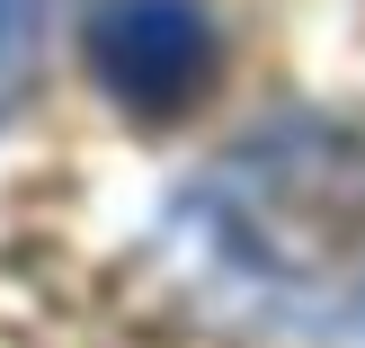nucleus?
Masks as SVG:
<instances>
[{"instance_id":"1","label":"nucleus","mask_w":365,"mask_h":348,"mask_svg":"<svg viewBox=\"0 0 365 348\" xmlns=\"http://www.w3.org/2000/svg\"><path fill=\"white\" fill-rule=\"evenodd\" d=\"M214 63H223V45H214V18L196 0H107L89 18V71L134 116L196 107L205 81H214Z\"/></svg>"}]
</instances>
